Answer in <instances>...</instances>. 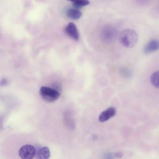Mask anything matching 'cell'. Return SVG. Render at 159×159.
<instances>
[{
	"instance_id": "6da1fadb",
	"label": "cell",
	"mask_w": 159,
	"mask_h": 159,
	"mask_svg": "<svg viewBox=\"0 0 159 159\" xmlns=\"http://www.w3.org/2000/svg\"><path fill=\"white\" fill-rule=\"evenodd\" d=\"M138 40L137 33L132 29H125L121 32L120 35L119 40L121 44L127 48L134 47L136 44Z\"/></svg>"
},
{
	"instance_id": "7a4b0ae2",
	"label": "cell",
	"mask_w": 159,
	"mask_h": 159,
	"mask_svg": "<svg viewBox=\"0 0 159 159\" xmlns=\"http://www.w3.org/2000/svg\"><path fill=\"white\" fill-rule=\"evenodd\" d=\"M39 94L42 99L48 103L55 102L60 96L59 92L55 89L46 86L41 87Z\"/></svg>"
},
{
	"instance_id": "3957f363",
	"label": "cell",
	"mask_w": 159,
	"mask_h": 159,
	"mask_svg": "<svg viewBox=\"0 0 159 159\" xmlns=\"http://www.w3.org/2000/svg\"><path fill=\"white\" fill-rule=\"evenodd\" d=\"M117 35L116 29L113 26L107 25L102 28L101 36L102 40L106 43L111 42L113 41Z\"/></svg>"
},
{
	"instance_id": "277c9868",
	"label": "cell",
	"mask_w": 159,
	"mask_h": 159,
	"mask_svg": "<svg viewBox=\"0 0 159 159\" xmlns=\"http://www.w3.org/2000/svg\"><path fill=\"white\" fill-rule=\"evenodd\" d=\"M36 153V150L34 146L27 144L22 147L19 150V154L22 159H32Z\"/></svg>"
},
{
	"instance_id": "5b68a950",
	"label": "cell",
	"mask_w": 159,
	"mask_h": 159,
	"mask_svg": "<svg viewBox=\"0 0 159 159\" xmlns=\"http://www.w3.org/2000/svg\"><path fill=\"white\" fill-rule=\"evenodd\" d=\"M115 108L111 107L103 111L100 114L98 120L101 122H105L114 116L116 114Z\"/></svg>"
},
{
	"instance_id": "8992f818",
	"label": "cell",
	"mask_w": 159,
	"mask_h": 159,
	"mask_svg": "<svg viewBox=\"0 0 159 159\" xmlns=\"http://www.w3.org/2000/svg\"><path fill=\"white\" fill-rule=\"evenodd\" d=\"M66 33L69 36L75 40H78L79 34L75 25L72 22L69 23L65 30Z\"/></svg>"
},
{
	"instance_id": "52a82bcc",
	"label": "cell",
	"mask_w": 159,
	"mask_h": 159,
	"mask_svg": "<svg viewBox=\"0 0 159 159\" xmlns=\"http://www.w3.org/2000/svg\"><path fill=\"white\" fill-rule=\"evenodd\" d=\"M159 48V41L157 39H152L145 46L143 52L148 54L157 50Z\"/></svg>"
},
{
	"instance_id": "ba28073f",
	"label": "cell",
	"mask_w": 159,
	"mask_h": 159,
	"mask_svg": "<svg viewBox=\"0 0 159 159\" xmlns=\"http://www.w3.org/2000/svg\"><path fill=\"white\" fill-rule=\"evenodd\" d=\"M35 154L37 159H48L50 156V151L47 147L39 149Z\"/></svg>"
},
{
	"instance_id": "9c48e42d",
	"label": "cell",
	"mask_w": 159,
	"mask_h": 159,
	"mask_svg": "<svg viewBox=\"0 0 159 159\" xmlns=\"http://www.w3.org/2000/svg\"><path fill=\"white\" fill-rule=\"evenodd\" d=\"M67 15L70 18L76 20L79 18L82 15L81 12L75 9H70L67 12Z\"/></svg>"
},
{
	"instance_id": "30bf717a",
	"label": "cell",
	"mask_w": 159,
	"mask_h": 159,
	"mask_svg": "<svg viewBox=\"0 0 159 159\" xmlns=\"http://www.w3.org/2000/svg\"><path fill=\"white\" fill-rule=\"evenodd\" d=\"M72 2L73 7L76 9L80 8L83 6L87 5L89 3V1L84 0H74Z\"/></svg>"
},
{
	"instance_id": "8fae6325",
	"label": "cell",
	"mask_w": 159,
	"mask_h": 159,
	"mask_svg": "<svg viewBox=\"0 0 159 159\" xmlns=\"http://www.w3.org/2000/svg\"><path fill=\"white\" fill-rule=\"evenodd\" d=\"M159 71L154 72L152 75L151 77V81L152 84L156 88H159Z\"/></svg>"
},
{
	"instance_id": "7c38bea8",
	"label": "cell",
	"mask_w": 159,
	"mask_h": 159,
	"mask_svg": "<svg viewBox=\"0 0 159 159\" xmlns=\"http://www.w3.org/2000/svg\"><path fill=\"white\" fill-rule=\"evenodd\" d=\"M114 155L116 157L120 158L123 157V154L121 152H118L115 153Z\"/></svg>"
},
{
	"instance_id": "4fadbf2b",
	"label": "cell",
	"mask_w": 159,
	"mask_h": 159,
	"mask_svg": "<svg viewBox=\"0 0 159 159\" xmlns=\"http://www.w3.org/2000/svg\"><path fill=\"white\" fill-rule=\"evenodd\" d=\"M7 83V81L5 79H2L0 82V85H6Z\"/></svg>"
}]
</instances>
